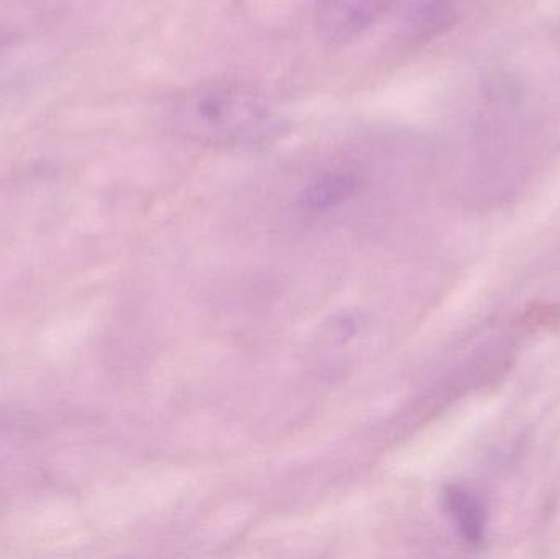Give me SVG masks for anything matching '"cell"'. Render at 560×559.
<instances>
[{
	"label": "cell",
	"mask_w": 560,
	"mask_h": 559,
	"mask_svg": "<svg viewBox=\"0 0 560 559\" xmlns=\"http://www.w3.org/2000/svg\"><path fill=\"white\" fill-rule=\"evenodd\" d=\"M382 5V0H322L319 33L331 45H345L374 23Z\"/></svg>",
	"instance_id": "obj_2"
},
{
	"label": "cell",
	"mask_w": 560,
	"mask_h": 559,
	"mask_svg": "<svg viewBox=\"0 0 560 559\" xmlns=\"http://www.w3.org/2000/svg\"><path fill=\"white\" fill-rule=\"evenodd\" d=\"M358 189V179L349 173H326L313 180L302 196L303 209L312 212H325L345 202Z\"/></svg>",
	"instance_id": "obj_3"
},
{
	"label": "cell",
	"mask_w": 560,
	"mask_h": 559,
	"mask_svg": "<svg viewBox=\"0 0 560 559\" xmlns=\"http://www.w3.org/2000/svg\"><path fill=\"white\" fill-rule=\"evenodd\" d=\"M444 498L460 534L472 544L480 541L483 535V512L476 499L459 488L447 489Z\"/></svg>",
	"instance_id": "obj_4"
},
{
	"label": "cell",
	"mask_w": 560,
	"mask_h": 559,
	"mask_svg": "<svg viewBox=\"0 0 560 559\" xmlns=\"http://www.w3.org/2000/svg\"><path fill=\"white\" fill-rule=\"evenodd\" d=\"M176 121L206 144L248 147L280 133V121L255 92L236 84H210L180 98Z\"/></svg>",
	"instance_id": "obj_1"
},
{
	"label": "cell",
	"mask_w": 560,
	"mask_h": 559,
	"mask_svg": "<svg viewBox=\"0 0 560 559\" xmlns=\"http://www.w3.org/2000/svg\"><path fill=\"white\" fill-rule=\"evenodd\" d=\"M401 9H404V20L408 28L418 33L440 28L450 15L447 0H404Z\"/></svg>",
	"instance_id": "obj_5"
}]
</instances>
